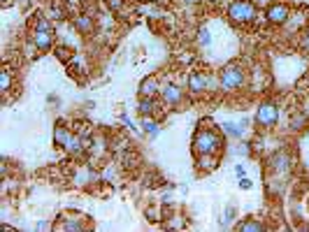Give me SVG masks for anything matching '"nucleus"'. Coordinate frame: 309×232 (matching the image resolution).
<instances>
[{"mask_svg": "<svg viewBox=\"0 0 309 232\" xmlns=\"http://www.w3.org/2000/svg\"><path fill=\"white\" fill-rule=\"evenodd\" d=\"M207 86H209V77H205V74H200V72H193L191 77H189V91H191L193 95H203L205 91H207Z\"/></svg>", "mask_w": 309, "mask_h": 232, "instance_id": "6e6552de", "label": "nucleus"}, {"mask_svg": "<svg viewBox=\"0 0 309 232\" xmlns=\"http://www.w3.org/2000/svg\"><path fill=\"white\" fill-rule=\"evenodd\" d=\"M242 84H244V70H242V65H237V63L225 65L223 72H221V88L223 91H235V88H240Z\"/></svg>", "mask_w": 309, "mask_h": 232, "instance_id": "20e7f679", "label": "nucleus"}, {"mask_svg": "<svg viewBox=\"0 0 309 232\" xmlns=\"http://www.w3.org/2000/svg\"><path fill=\"white\" fill-rule=\"evenodd\" d=\"M240 230H244V232H256V230H265V225L263 223H258V221H244V223H240L237 225Z\"/></svg>", "mask_w": 309, "mask_h": 232, "instance_id": "6ab92c4d", "label": "nucleus"}, {"mask_svg": "<svg viewBox=\"0 0 309 232\" xmlns=\"http://www.w3.org/2000/svg\"><path fill=\"white\" fill-rule=\"evenodd\" d=\"M160 98H163V102L168 107H177L181 105V100H184V91H181L177 84H168L160 88Z\"/></svg>", "mask_w": 309, "mask_h": 232, "instance_id": "0eeeda50", "label": "nucleus"}, {"mask_svg": "<svg viewBox=\"0 0 309 232\" xmlns=\"http://www.w3.org/2000/svg\"><path fill=\"white\" fill-rule=\"evenodd\" d=\"M302 123H305V114L295 116V118H293V121H291V126H293V128H302Z\"/></svg>", "mask_w": 309, "mask_h": 232, "instance_id": "b1692460", "label": "nucleus"}, {"mask_svg": "<svg viewBox=\"0 0 309 232\" xmlns=\"http://www.w3.org/2000/svg\"><path fill=\"white\" fill-rule=\"evenodd\" d=\"M256 121H258V126L272 128L279 121V107L275 102H263L256 112Z\"/></svg>", "mask_w": 309, "mask_h": 232, "instance_id": "39448f33", "label": "nucleus"}, {"mask_svg": "<svg viewBox=\"0 0 309 232\" xmlns=\"http://www.w3.org/2000/svg\"><path fill=\"white\" fill-rule=\"evenodd\" d=\"M47 228H49V225H47V223H44V221H40V223H37V230H47Z\"/></svg>", "mask_w": 309, "mask_h": 232, "instance_id": "c756f323", "label": "nucleus"}, {"mask_svg": "<svg viewBox=\"0 0 309 232\" xmlns=\"http://www.w3.org/2000/svg\"><path fill=\"white\" fill-rule=\"evenodd\" d=\"M221 144L223 142L219 137V133H214V130H198L193 137V151L198 156H214L221 151Z\"/></svg>", "mask_w": 309, "mask_h": 232, "instance_id": "f257e3e1", "label": "nucleus"}, {"mask_svg": "<svg viewBox=\"0 0 309 232\" xmlns=\"http://www.w3.org/2000/svg\"><path fill=\"white\" fill-rule=\"evenodd\" d=\"M156 93H160L156 77H147V79L139 84V98H154Z\"/></svg>", "mask_w": 309, "mask_h": 232, "instance_id": "9b49d317", "label": "nucleus"}, {"mask_svg": "<svg viewBox=\"0 0 309 232\" xmlns=\"http://www.w3.org/2000/svg\"><path fill=\"white\" fill-rule=\"evenodd\" d=\"M139 126H142V130H144L151 139L158 137L160 128H158V121H156V118H151V116H142V123H139Z\"/></svg>", "mask_w": 309, "mask_h": 232, "instance_id": "ddd939ff", "label": "nucleus"}, {"mask_svg": "<svg viewBox=\"0 0 309 232\" xmlns=\"http://www.w3.org/2000/svg\"><path fill=\"white\" fill-rule=\"evenodd\" d=\"M235 153H237V156H249V147H246V144H240V147H235Z\"/></svg>", "mask_w": 309, "mask_h": 232, "instance_id": "393cba45", "label": "nucleus"}, {"mask_svg": "<svg viewBox=\"0 0 309 232\" xmlns=\"http://www.w3.org/2000/svg\"><path fill=\"white\" fill-rule=\"evenodd\" d=\"M221 128H223V133L228 137H235V139H242L246 133V123H235V121H223Z\"/></svg>", "mask_w": 309, "mask_h": 232, "instance_id": "9d476101", "label": "nucleus"}, {"mask_svg": "<svg viewBox=\"0 0 309 232\" xmlns=\"http://www.w3.org/2000/svg\"><path fill=\"white\" fill-rule=\"evenodd\" d=\"M65 151H68L72 158H79V156L86 151V149H84V139L77 137V135H72V137H70V142L65 144Z\"/></svg>", "mask_w": 309, "mask_h": 232, "instance_id": "f8f14e48", "label": "nucleus"}, {"mask_svg": "<svg viewBox=\"0 0 309 232\" xmlns=\"http://www.w3.org/2000/svg\"><path fill=\"white\" fill-rule=\"evenodd\" d=\"M251 186H254V183H251V179H249V177H242V179H240V188L249 190V188H251Z\"/></svg>", "mask_w": 309, "mask_h": 232, "instance_id": "a878e982", "label": "nucleus"}, {"mask_svg": "<svg viewBox=\"0 0 309 232\" xmlns=\"http://www.w3.org/2000/svg\"><path fill=\"white\" fill-rule=\"evenodd\" d=\"M107 7H109V10H114V12H119L121 7H123V0H107Z\"/></svg>", "mask_w": 309, "mask_h": 232, "instance_id": "4be33fe9", "label": "nucleus"}, {"mask_svg": "<svg viewBox=\"0 0 309 232\" xmlns=\"http://www.w3.org/2000/svg\"><path fill=\"white\" fill-rule=\"evenodd\" d=\"M265 14H267V21L275 23V26H284V23L291 19V12H288V7H286V5H281V2L270 5Z\"/></svg>", "mask_w": 309, "mask_h": 232, "instance_id": "423d86ee", "label": "nucleus"}, {"mask_svg": "<svg viewBox=\"0 0 309 232\" xmlns=\"http://www.w3.org/2000/svg\"><path fill=\"white\" fill-rule=\"evenodd\" d=\"M300 47H302V51H309V33L302 37V40H300Z\"/></svg>", "mask_w": 309, "mask_h": 232, "instance_id": "bb28decb", "label": "nucleus"}, {"mask_svg": "<svg viewBox=\"0 0 309 232\" xmlns=\"http://www.w3.org/2000/svg\"><path fill=\"white\" fill-rule=\"evenodd\" d=\"M7 2H10V0H2V5H7Z\"/></svg>", "mask_w": 309, "mask_h": 232, "instance_id": "2f4dec72", "label": "nucleus"}, {"mask_svg": "<svg viewBox=\"0 0 309 232\" xmlns=\"http://www.w3.org/2000/svg\"><path fill=\"white\" fill-rule=\"evenodd\" d=\"M307 114H309V109H307Z\"/></svg>", "mask_w": 309, "mask_h": 232, "instance_id": "473e14b6", "label": "nucleus"}, {"mask_svg": "<svg viewBox=\"0 0 309 232\" xmlns=\"http://www.w3.org/2000/svg\"><path fill=\"white\" fill-rule=\"evenodd\" d=\"M228 17H230V21L244 26V23H251L256 19V7L249 0H235L233 5L228 7Z\"/></svg>", "mask_w": 309, "mask_h": 232, "instance_id": "f03ea898", "label": "nucleus"}, {"mask_svg": "<svg viewBox=\"0 0 309 232\" xmlns=\"http://www.w3.org/2000/svg\"><path fill=\"white\" fill-rule=\"evenodd\" d=\"M154 109H156L154 98H139V105H137L139 114H142V116H151V114H154Z\"/></svg>", "mask_w": 309, "mask_h": 232, "instance_id": "dca6fc26", "label": "nucleus"}, {"mask_svg": "<svg viewBox=\"0 0 309 232\" xmlns=\"http://www.w3.org/2000/svg\"><path fill=\"white\" fill-rule=\"evenodd\" d=\"M61 228H63V230H84L82 221H77V218H68V221H65Z\"/></svg>", "mask_w": 309, "mask_h": 232, "instance_id": "412c9836", "label": "nucleus"}, {"mask_svg": "<svg viewBox=\"0 0 309 232\" xmlns=\"http://www.w3.org/2000/svg\"><path fill=\"white\" fill-rule=\"evenodd\" d=\"M198 44L205 47V49L212 44V33H209V28H205V26L203 28H198Z\"/></svg>", "mask_w": 309, "mask_h": 232, "instance_id": "a211bd4d", "label": "nucleus"}, {"mask_svg": "<svg viewBox=\"0 0 309 232\" xmlns=\"http://www.w3.org/2000/svg\"><path fill=\"white\" fill-rule=\"evenodd\" d=\"M235 216H237V209H235L233 204H228V207H225V214H223V221H221V225H223V228H228V225L235 221Z\"/></svg>", "mask_w": 309, "mask_h": 232, "instance_id": "aec40b11", "label": "nucleus"}, {"mask_svg": "<svg viewBox=\"0 0 309 232\" xmlns=\"http://www.w3.org/2000/svg\"><path fill=\"white\" fill-rule=\"evenodd\" d=\"M121 123H123V126H126V128H130V130H135V126H133V121H130V118H128V116H126V114L121 116Z\"/></svg>", "mask_w": 309, "mask_h": 232, "instance_id": "cd10ccee", "label": "nucleus"}, {"mask_svg": "<svg viewBox=\"0 0 309 232\" xmlns=\"http://www.w3.org/2000/svg\"><path fill=\"white\" fill-rule=\"evenodd\" d=\"M82 139H84V149L86 151H91V149H93V139L91 137H82Z\"/></svg>", "mask_w": 309, "mask_h": 232, "instance_id": "c85d7f7f", "label": "nucleus"}, {"mask_svg": "<svg viewBox=\"0 0 309 232\" xmlns=\"http://www.w3.org/2000/svg\"><path fill=\"white\" fill-rule=\"evenodd\" d=\"M33 44L40 51H49L52 49V23L47 21L44 17H37L35 28H33Z\"/></svg>", "mask_w": 309, "mask_h": 232, "instance_id": "7ed1b4c3", "label": "nucleus"}, {"mask_svg": "<svg viewBox=\"0 0 309 232\" xmlns=\"http://www.w3.org/2000/svg\"><path fill=\"white\" fill-rule=\"evenodd\" d=\"M70 137H72V133H70L65 126H58L56 130H53V144H56V147L65 149V144L70 142Z\"/></svg>", "mask_w": 309, "mask_h": 232, "instance_id": "4468645a", "label": "nucleus"}, {"mask_svg": "<svg viewBox=\"0 0 309 232\" xmlns=\"http://www.w3.org/2000/svg\"><path fill=\"white\" fill-rule=\"evenodd\" d=\"M288 167H291V158H288V153H284V151H279V153H275L270 158V169L275 174H286Z\"/></svg>", "mask_w": 309, "mask_h": 232, "instance_id": "1a4fd4ad", "label": "nucleus"}, {"mask_svg": "<svg viewBox=\"0 0 309 232\" xmlns=\"http://www.w3.org/2000/svg\"><path fill=\"white\" fill-rule=\"evenodd\" d=\"M235 174H237L240 179H242V177H246V167L242 165V163H237V165H235Z\"/></svg>", "mask_w": 309, "mask_h": 232, "instance_id": "5701e85b", "label": "nucleus"}, {"mask_svg": "<svg viewBox=\"0 0 309 232\" xmlns=\"http://www.w3.org/2000/svg\"><path fill=\"white\" fill-rule=\"evenodd\" d=\"M75 26L79 33H84V35H88V33H93V19L88 17V14H79L75 19Z\"/></svg>", "mask_w": 309, "mask_h": 232, "instance_id": "2eb2a0df", "label": "nucleus"}, {"mask_svg": "<svg viewBox=\"0 0 309 232\" xmlns=\"http://www.w3.org/2000/svg\"><path fill=\"white\" fill-rule=\"evenodd\" d=\"M10 86H12V74H10L7 67H2V70H0V91H2V93H7V91H10Z\"/></svg>", "mask_w": 309, "mask_h": 232, "instance_id": "f3484780", "label": "nucleus"}, {"mask_svg": "<svg viewBox=\"0 0 309 232\" xmlns=\"http://www.w3.org/2000/svg\"><path fill=\"white\" fill-rule=\"evenodd\" d=\"M186 5H195V2H200V0H184Z\"/></svg>", "mask_w": 309, "mask_h": 232, "instance_id": "7c9ffc66", "label": "nucleus"}]
</instances>
